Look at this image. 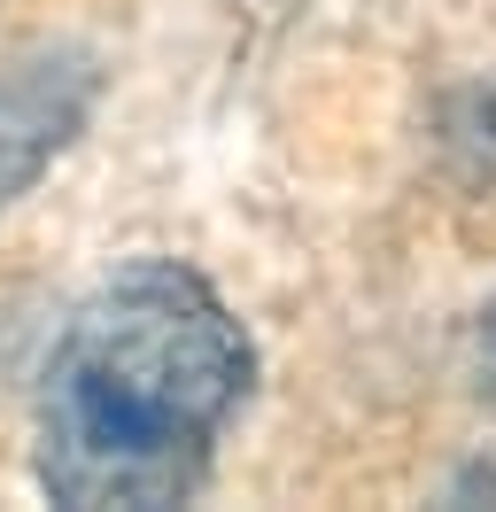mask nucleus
<instances>
[{"mask_svg": "<svg viewBox=\"0 0 496 512\" xmlns=\"http://www.w3.org/2000/svg\"><path fill=\"white\" fill-rule=\"evenodd\" d=\"M248 342L186 264H132L70 319L39 388V481L70 512H155L210 474Z\"/></svg>", "mask_w": 496, "mask_h": 512, "instance_id": "obj_1", "label": "nucleus"}, {"mask_svg": "<svg viewBox=\"0 0 496 512\" xmlns=\"http://www.w3.org/2000/svg\"><path fill=\"white\" fill-rule=\"evenodd\" d=\"M93 86H101V70L86 47H31L0 70V202H16L78 140Z\"/></svg>", "mask_w": 496, "mask_h": 512, "instance_id": "obj_2", "label": "nucleus"}, {"mask_svg": "<svg viewBox=\"0 0 496 512\" xmlns=\"http://www.w3.org/2000/svg\"><path fill=\"white\" fill-rule=\"evenodd\" d=\"M481 388L496 396V303L481 311Z\"/></svg>", "mask_w": 496, "mask_h": 512, "instance_id": "obj_3", "label": "nucleus"}]
</instances>
